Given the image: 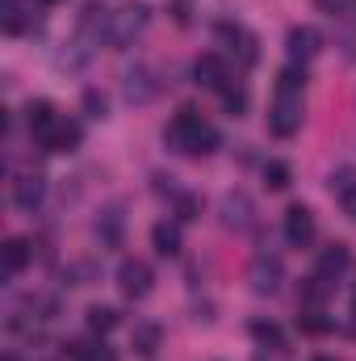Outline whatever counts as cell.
I'll list each match as a JSON object with an SVG mask.
<instances>
[{
    "instance_id": "obj_1",
    "label": "cell",
    "mask_w": 356,
    "mask_h": 361,
    "mask_svg": "<svg viewBox=\"0 0 356 361\" xmlns=\"http://www.w3.org/2000/svg\"><path fill=\"white\" fill-rule=\"evenodd\" d=\"M164 139L172 143V147H180L184 156H210L214 147H218V130L197 114V109H177V118L168 122V130H164Z\"/></svg>"
},
{
    "instance_id": "obj_2",
    "label": "cell",
    "mask_w": 356,
    "mask_h": 361,
    "mask_svg": "<svg viewBox=\"0 0 356 361\" xmlns=\"http://www.w3.org/2000/svg\"><path fill=\"white\" fill-rule=\"evenodd\" d=\"M151 265L147 261H139V257H130V261H122L117 265V290L126 294V298H147L151 294Z\"/></svg>"
},
{
    "instance_id": "obj_3",
    "label": "cell",
    "mask_w": 356,
    "mask_h": 361,
    "mask_svg": "<svg viewBox=\"0 0 356 361\" xmlns=\"http://www.w3.org/2000/svg\"><path fill=\"white\" fill-rule=\"evenodd\" d=\"M298 126H302V97H281L276 92V105L268 109V130L276 139H289Z\"/></svg>"
},
{
    "instance_id": "obj_4",
    "label": "cell",
    "mask_w": 356,
    "mask_h": 361,
    "mask_svg": "<svg viewBox=\"0 0 356 361\" xmlns=\"http://www.w3.org/2000/svg\"><path fill=\"white\" fill-rule=\"evenodd\" d=\"M281 277H285L281 257H268V252H260V257L252 261V269H248V281H252L256 294H276V290H281Z\"/></svg>"
},
{
    "instance_id": "obj_5",
    "label": "cell",
    "mask_w": 356,
    "mask_h": 361,
    "mask_svg": "<svg viewBox=\"0 0 356 361\" xmlns=\"http://www.w3.org/2000/svg\"><path fill=\"white\" fill-rule=\"evenodd\" d=\"M285 240H289L293 248H306V244L314 240V214H310L306 206H289V210H285Z\"/></svg>"
},
{
    "instance_id": "obj_6",
    "label": "cell",
    "mask_w": 356,
    "mask_h": 361,
    "mask_svg": "<svg viewBox=\"0 0 356 361\" xmlns=\"http://www.w3.org/2000/svg\"><path fill=\"white\" fill-rule=\"evenodd\" d=\"M348 269H352V252H348V244H327L323 257H319V277H323V281H336V277H344Z\"/></svg>"
},
{
    "instance_id": "obj_7",
    "label": "cell",
    "mask_w": 356,
    "mask_h": 361,
    "mask_svg": "<svg viewBox=\"0 0 356 361\" xmlns=\"http://www.w3.org/2000/svg\"><path fill=\"white\" fill-rule=\"evenodd\" d=\"M30 240H21V235H13V240H4L0 244V269H4V277H17V273L30 265Z\"/></svg>"
},
{
    "instance_id": "obj_8",
    "label": "cell",
    "mask_w": 356,
    "mask_h": 361,
    "mask_svg": "<svg viewBox=\"0 0 356 361\" xmlns=\"http://www.w3.org/2000/svg\"><path fill=\"white\" fill-rule=\"evenodd\" d=\"M319 47H323V38H319L314 25H293L289 38H285V51L293 59H310V55H319Z\"/></svg>"
},
{
    "instance_id": "obj_9",
    "label": "cell",
    "mask_w": 356,
    "mask_h": 361,
    "mask_svg": "<svg viewBox=\"0 0 356 361\" xmlns=\"http://www.w3.org/2000/svg\"><path fill=\"white\" fill-rule=\"evenodd\" d=\"M80 139H84L80 122H63V118H59V122H55V130H51V135L42 139V147H46V152H59V156H63V152H76V147H80Z\"/></svg>"
},
{
    "instance_id": "obj_10",
    "label": "cell",
    "mask_w": 356,
    "mask_h": 361,
    "mask_svg": "<svg viewBox=\"0 0 356 361\" xmlns=\"http://www.w3.org/2000/svg\"><path fill=\"white\" fill-rule=\"evenodd\" d=\"M222 223L235 227V231L252 227V197L248 193H227L222 197Z\"/></svg>"
},
{
    "instance_id": "obj_11",
    "label": "cell",
    "mask_w": 356,
    "mask_h": 361,
    "mask_svg": "<svg viewBox=\"0 0 356 361\" xmlns=\"http://www.w3.org/2000/svg\"><path fill=\"white\" fill-rule=\"evenodd\" d=\"M55 105L51 101H30L25 105V126H30V135H38V139H46L51 130H55Z\"/></svg>"
},
{
    "instance_id": "obj_12",
    "label": "cell",
    "mask_w": 356,
    "mask_h": 361,
    "mask_svg": "<svg viewBox=\"0 0 356 361\" xmlns=\"http://www.w3.org/2000/svg\"><path fill=\"white\" fill-rule=\"evenodd\" d=\"M42 193H46V180L38 177V173H25V177L13 180V202H17L21 210H34V206L42 202Z\"/></svg>"
},
{
    "instance_id": "obj_13",
    "label": "cell",
    "mask_w": 356,
    "mask_h": 361,
    "mask_svg": "<svg viewBox=\"0 0 356 361\" xmlns=\"http://www.w3.org/2000/svg\"><path fill=\"white\" fill-rule=\"evenodd\" d=\"M193 76H197V85H205V89H222V85H227V68H222L218 55H201V59L193 63Z\"/></svg>"
},
{
    "instance_id": "obj_14",
    "label": "cell",
    "mask_w": 356,
    "mask_h": 361,
    "mask_svg": "<svg viewBox=\"0 0 356 361\" xmlns=\"http://www.w3.org/2000/svg\"><path fill=\"white\" fill-rule=\"evenodd\" d=\"M151 244H155L160 257H177L180 252V227L177 223H155L151 227Z\"/></svg>"
},
{
    "instance_id": "obj_15",
    "label": "cell",
    "mask_w": 356,
    "mask_h": 361,
    "mask_svg": "<svg viewBox=\"0 0 356 361\" xmlns=\"http://www.w3.org/2000/svg\"><path fill=\"white\" fill-rule=\"evenodd\" d=\"M302 89H306V68L302 63H289V68L276 72V92L281 97H302Z\"/></svg>"
},
{
    "instance_id": "obj_16",
    "label": "cell",
    "mask_w": 356,
    "mask_h": 361,
    "mask_svg": "<svg viewBox=\"0 0 356 361\" xmlns=\"http://www.w3.org/2000/svg\"><path fill=\"white\" fill-rule=\"evenodd\" d=\"M126 97H130V101H139V105L155 97V80H151V72H147V68H134V72L126 76Z\"/></svg>"
},
{
    "instance_id": "obj_17",
    "label": "cell",
    "mask_w": 356,
    "mask_h": 361,
    "mask_svg": "<svg viewBox=\"0 0 356 361\" xmlns=\"http://www.w3.org/2000/svg\"><path fill=\"white\" fill-rule=\"evenodd\" d=\"M327 290H331V281H323V277L314 273V277H306V281L298 286V302L314 311V307H323V298H327Z\"/></svg>"
},
{
    "instance_id": "obj_18",
    "label": "cell",
    "mask_w": 356,
    "mask_h": 361,
    "mask_svg": "<svg viewBox=\"0 0 356 361\" xmlns=\"http://www.w3.org/2000/svg\"><path fill=\"white\" fill-rule=\"evenodd\" d=\"M84 324H89V332L105 336V332H113V328H117V311L96 302V307H89V311H84Z\"/></svg>"
},
{
    "instance_id": "obj_19",
    "label": "cell",
    "mask_w": 356,
    "mask_h": 361,
    "mask_svg": "<svg viewBox=\"0 0 356 361\" xmlns=\"http://www.w3.org/2000/svg\"><path fill=\"white\" fill-rule=\"evenodd\" d=\"M130 345H134V353L151 357V353L160 349V328H155V324H139V328H134V336H130Z\"/></svg>"
},
{
    "instance_id": "obj_20",
    "label": "cell",
    "mask_w": 356,
    "mask_h": 361,
    "mask_svg": "<svg viewBox=\"0 0 356 361\" xmlns=\"http://www.w3.org/2000/svg\"><path fill=\"white\" fill-rule=\"evenodd\" d=\"M252 336H256L260 345H272V349H281V345H285V332H281L272 319H252Z\"/></svg>"
},
{
    "instance_id": "obj_21",
    "label": "cell",
    "mask_w": 356,
    "mask_h": 361,
    "mask_svg": "<svg viewBox=\"0 0 356 361\" xmlns=\"http://www.w3.org/2000/svg\"><path fill=\"white\" fill-rule=\"evenodd\" d=\"M289 180H293V173H289L285 160H268L265 164V185L268 189H289Z\"/></svg>"
},
{
    "instance_id": "obj_22",
    "label": "cell",
    "mask_w": 356,
    "mask_h": 361,
    "mask_svg": "<svg viewBox=\"0 0 356 361\" xmlns=\"http://www.w3.org/2000/svg\"><path fill=\"white\" fill-rule=\"evenodd\" d=\"M117 235H122V214L117 210H109L105 219H96V240L101 244H117Z\"/></svg>"
},
{
    "instance_id": "obj_23",
    "label": "cell",
    "mask_w": 356,
    "mask_h": 361,
    "mask_svg": "<svg viewBox=\"0 0 356 361\" xmlns=\"http://www.w3.org/2000/svg\"><path fill=\"white\" fill-rule=\"evenodd\" d=\"M68 353L76 361H117L113 349H105V345H68Z\"/></svg>"
},
{
    "instance_id": "obj_24",
    "label": "cell",
    "mask_w": 356,
    "mask_h": 361,
    "mask_svg": "<svg viewBox=\"0 0 356 361\" xmlns=\"http://www.w3.org/2000/svg\"><path fill=\"white\" fill-rule=\"evenodd\" d=\"M222 105H227V114H231V118H239V114H243V109H248V92L239 89V85H235V89H231V85H222Z\"/></svg>"
},
{
    "instance_id": "obj_25",
    "label": "cell",
    "mask_w": 356,
    "mask_h": 361,
    "mask_svg": "<svg viewBox=\"0 0 356 361\" xmlns=\"http://www.w3.org/2000/svg\"><path fill=\"white\" fill-rule=\"evenodd\" d=\"M80 101H84V114H89V118H105V114H109V101H105L101 89H84Z\"/></svg>"
},
{
    "instance_id": "obj_26",
    "label": "cell",
    "mask_w": 356,
    "mask_h": 361,
    "mask_svg": "<svg viewBox=\"0 0 356 361\" xmlns=\"http://www.w3.org/2000/svg\"><path fill=\"white\" fill-rule=\"evenodd\" d=\"M298 328H302L306 336H323V332H327L331 324H327V319H323L319 311H302V315H298Z\"/></svg>"
},
{
    "instance_id": "obj_27",
    "label": "cell",
    "mask_w": 356,
    "mask_h": 361,
    "mask_svg": "<svg viewBox=\"0 0 356 361\" xmlns=\"http://www.w3.org/2000/svg\"><path fill=\"white\" fill-rule=\"evenodd\" d=\"M0 21H4L8 34H21V25H25V21H21V4H17V0H4V4H0Z\"/></svg>"
},
{
    "instance_id": "obj_28",
    "label": "cell",
    "mask_w": 356,
    "mask_h": 361,
    "mask_svg": "<svg viewBox=\"0 0 356 361\" xmlns=\"http://www.w3.org/2000/svg\"><path fill=\"white\" fill-rule=\"evenodd\" d=\"M197 210H201V202L193 197V193H177V214L189 223V219H197Z\"/></svg>"
},
{
    "instance_id": "obj_29",
    "label": "cell",
    "mask_w": 356,
    "mask_h": 361,
    "mask_svg": "<svg viewBox=\"0 0 356 361\" xmlns=\"http://www.w3.org/2000/svg\"><path fill=\"white\" fill-rule=\"evenodd\" d=\"M336 197H340V206H344V214H348V219L356 223V180H348V185H344V189H340Z\"/></svg>"
},
{
    "instance_id": "obj_30",
    "label": "cell",
    "mask_w": 356,
    "mask_h": 361,
    "mask_svg": "<svg viewBox=\"0 0 356 361\" xmlns=\"http://www.w3.org/2000/svg\"><path fill=\"white\" fill-rule=\"evenodd\" d=\"M352 0H319V8H327V13H344Z\"/></svg>"
},
{
    "instance_id": "obj_31",
    "label": "cell",
    "mask_w": 356,
    "mask_h": 361,
    "mask_svg": "<svg viewBox=\"0 0 356 361\" xmlns=\"http://www.w3.org/2000/svg\"><path fill=\"white\" fill-rule=\"evenodd\" d=\"M38 4H55V0H38Z\"/></svg>"
},
{
    "instance_id": "obj_32",
    "label": "cell",
    "mask_w": 356,
    "mask_h": 361,
    "mask_svg": "<svg viewBox=\"0 0 356 361\" xmlns=\"http://www.w3.org/2000/svg\"><path fill=\"white\" fill-rule=\"evenodd\" d=\"M4 361H17V357H13V353H8V357H4Z\"/></svg>"
},
{
    "instance_id": "obj_33",
    "label": "cell",
    "mask_w": 356,
    "mask_h": 361,
    "mask_svg": "<svg viewBox=\"0 0 356 361\" xmlns=\"http://www.w3.org/2000/svg\"><path fill=\"white\" fill-rule=\"evenodd\" d=\"M352 315H356V298H352Z\"/></svg>"
},
{
    "instance_id": "obj_34",
    "label": "cell",
    "mask_w": 356,
    "mask_h": 361,
    "mask_svg": "<svg viewBox=\"0 0 356 361\" xmlns=\"http://www.w3.org/2000/svg\"><path fill=\"white\" fill-rule=\"evenodd\" d=\"M319 361H331V357H319Z\"/></svg>"
}]
</instances>
